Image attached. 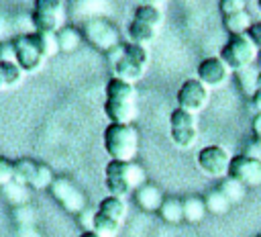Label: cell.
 Returning <instances> with one entry per match:
<instances>
[{
	"label": "cell",
	"instance_id": "1",
	"mask_svg": "<svg viewBox=\"0 0 261 237\" xmlns=\"http://www.w3.org/2000/svg\"><path fill=\"white\" fill-rule=\"evenodd\" d=\"M14 55L16 63L22 72H37L43 61L59 51L57 35H43V33H22L14 41Z\"/></svg>",
	"mask_w": 261,
	"mask_h": 237
},
{
	"label": "cell",
	"instance_id": "2",
	"mask_svg": "<svg viewBox=\"0 0 261 237\" xmlns=\"http://www.w3.org/2000/svg\"><path fill=\"white\" fill-rule=\"evenodd\" d=\"M104 184L112 196L124 198L126 194H130L139 186L147 184V180H145V172L139 163L110 159L106 163V170H104Z\"/></svg>",
	"mask_w": 261,
	"mask_h": 237
},
{
	"label": "cell",
	"instance_id": "3",
	"mask_svg": "<svg viewBox=\"0 0 261 237\" xmlns=\"http://www.w3.org/2000/svg\"><path fill=\"white\" fill-rule=\"evenodd\" d=\"M104 149L110 159L133 161L139 151V131L133 125L110 123L104 129Z\"/></svg>",
	"mask_w": 261,
	"mask_h": 237
},
{
	"label": "cell",
	"instance_id": "4",
	"mask_svg": "<svg viewBox=\"0 0 261 237\" xmlns=\"http://www.w3.org/2000/svg\"><path fill=\"white\" fill-rule=\"evenodd\" d=\"M257 55H259V45L249 35H230V39L220 49V59L228 65V69L234 72L251 67Z\"/></svg>",
	"mask_w": 261,
	"mask_h": 237
},
{
	"label": "cell",
	"instance_id": "5",
	"mask_svg": "<svg viewBox=\"0 0 261 237\" xmlns=\"http://www.w3.org/2000/svg\"><path fill=\"white\" fill-rule=\"evenodd\" d=\"M230 159H232L230 153L220 145H206L196 155L198 168L208 178H226L228 168H230Z\"/></svg>",
	"mask_w": 261,
	"mask_h": 237
},
{
	"label": "cell",
	"instance_id": "6",
	"mask_svg": "<svg viewBox=\"0 0 261 237\" xmlns=\"http://www.w3.org/2000/svg\"><path fill=\"white\" fill-rule=\"evenodd\" d=\"M49 190L53 198L63 206V210L71 215H80L82 210H86V196L69 178H55Z\"/></svg>",
	"mask_w": 261,
	"mask_h": 237
},
{
	"label": "cell",
	"instance_id": "7",
	"mask_svg": "<svg viewBox=\"0 0 261 237\" xmlns=\"http://www.w3.org/2000/svg\"><path fill=\"white\" fill-rule=\"evenodd\" d=\"M61 20V0H35L33 27L35 33L55 35Z\"/></svg>",
	"mask_w": 261,
	"mask_h": 237
},
{
	"label": "cell",
	"instance_id": "8",
	"mask_svg": "<svg viewBox=\"0 0 261 237\" xmlns=\"http://www.w3.org/2000/svg\"><path fill=\"white\" fill-rule=\"evenodd\" d=\"M208 104V88L198 80V78H192V80H186L179 90H177V106L196 114L200 110H204Z\"/></svg>",
	"mask_w": 261,
	"mask_h": 237
},
{
	"label": "cell",
	"instance_id": "9",
	"mask_svg": "<svg viewBox=\"0 0 261 237\" xmlns=\"http://www.w3.org/2000/svg\"><path fill=\"white\" fill-rule=\"evenodd\" d=\"M228 178L241 182L247 188H255L261 186V161L255 157H249L245 153L234 155L230 159V168H228Z\"/></svg>",
	"mask_w": 261,
	"mask_h": 237
},
{
	"label": "cell",
	"instance_id": "10",
	"mask_svg": "<svg viewBox=\"0 0 261 237\" xmlns=\"http://www.w3.org/2000/svg\"><path fill=\"white\" fill-rule=\"evenodd\" d=\"M84 35H86V39L92 45H96L98 49H102L106 53L118 45V33H116V29L108 20H102V18L88 20L86 27H84Z\"/></svg>",
	"mask_w": 261,
	"mask_h": 237
},
{
	"label": "cell",
	"instance_id": "11",
	"mask_svg": "<svg viewBox=\"0 0 261 237\" xmlns=\"http://www.w3.org/2000/svg\"><path fill=\"white\" fill-rule=\"evenodd\" d=\"M228 65L220 57H206L198 63L196 76L206 88H218L228 80Z\"/></svg>",
	"mask_w": 261,
	"mask_h": 237
},
{
	"label": "cell",
	"instance_id": "12",
	"mask_svg": "<svg viewBox=\"0 0 261 237\" xmlns=\"http://www.w3.org/2000/svg\"><path fill=\"white\" fill-rule=\"evenodd\" d=\"M104 112L110 118V123L118 125H133L137 116V102H118V100H106Z\"/></svg>",
	"mask_w": 261,
	"mask_h": 237
},
{
	"label": "cell",
	"instance_id": "13",
	"mask_svg": "<svg viewBox=\"0 0 261 237\" xmlns=\"http://www.w3.org/2000/svg\"><path fill=\"white\" fill-rule=\"evenodd\" d=\"M135 200H137V204L143 208V210H147V212H153V210H159L161 208V204H163V194H161V190L155 186V184H143V186H139L137 190H135Z\"/></svg>",
	"mask_w": 261,
	"mask_h": 237
},
{
	"label": "cell",
	"instance_id": "14",
	"mask_svg": "<svg viewBox=\"0 0 261 237\" xmlns=\"http://www.w3.org/2000/svg\"><path fill=\"white\" fill-rule=\"evenodd\" d=\"M137 90L130 82H124L120 78H112L106 84V100H118V102H135Z\"/></svg>",
	"mask_w": 261,
	"mask_h": 237
},
{
	"label": "cell",
	"instance_id": "15",
	"mask_svg": "<svg viewBox=\"0 0 261 237\" xmlns=\"http://www.w3.org/2000/svg\"><path fill=\"white\" fill-rule=\"evenodd\" d=\"M98 212L104 215V217H108V219H114L116 223H122L124 217H126V202L120 196L108 194L106 198H102L98 202Z\"/></svg>",
	"mask_w": 261,
	"mask_h": 237
},
{
	"label": "cell",
	"instance_id": "16",
	"mask_svg": "<svg viewBox=\"0 0 261 237\" xmlns=\"http://www.w3.org/2000/svg\"><path fill=\"white\" fill-rule=\"evenodd\" d=\"M114 74H116V78H120V80H124V82L135 84L137 80H141V78H143V74H145V65L135 63V61H133V59H128V57L124 55V51H122V57L114 63Z\"/></svg>",
	"mask_w": 261,
	"mask_h": 237
},
{
	"label": "cell",
	"instance_id": "17",
	"mask_svg": "<svg viewBox=\"0 0 261 237\" xmlns=\"http://www.w3.org/2000/svg\"><path fill=\"white\" fill-rule=\"evenodd\" d=\"M253 18L247 10L234 12V14H226L222 16V27L230 33V35H247V31L251 29Z\"/></svg>",
	"mask_w": 261,
	"mask_h": 237
},
{
	"label": "cell",
	"instance_id": "18",
	"mask_svg": "<svg viewBox=\"0 0 261 237\" xmlns=\"http://www.w3.org/2000/svg\"><path fill=\"white\" fill-rule=\"evenodd\" d=\"M181 204H184V221H188V223H200L204 219V215L208 212L204 198H200V196H188L181 200Z\"/></svg>",
	"mask_w": 261,
	"mask_h": 237
},
{
	"label": "cell",
	"instance_id": "19",
	"mask_svg": "<svg viewBox=\"0 0 261 237\" xmlns=\"http://www.w3.org/2000/svg\"><path fill=\"white\" fill-rule=\"evenodd\" d=\"M37 161L31 157H20L14 161V182L22 184V186H31L33 176L37 172Z\"/></svg>",
	"mask_w": 261,
	"mask_h": 237
},
{
	"label": "cell",
	"instance_id": "20",
	"mask_svg": "<svg viewBox=\"0 0 261 237\" xmlns=\"http://www.w3.org/2000/svg\"><path fill=\"white\" fill-rule=\"evenodd\" d=\"M204 204H206V210L212 212V215H224V212H228L230 206H232V202L224 196V192H222L220 188L208 192V194L204 196Z\"/></svg>",
	"mask_w": 261,
	"mask_h": 237
},
{
	"label": "cell",
	"instance_id": "21",
	"mask_svg": "<svg viewBox=\"0 0 261 237\" xmlns=\"http://www.w3.org/2000/svg\"><path fill=\"white\" fill-rule=\"evenodd\" d=\"M159 215L165 223L169 225H177L184 221V204L179 198H165L161 208H159Z\"/></svg>",
	"mask_w": 261,
	"mask_h": 237
},
{
	"label": "cell",
	"instance_id": "22",
	"mask_svg": "<svg viewBox=\"0 0 261 237\" xmlns=\"http://www.w3.org/2000/svg\"><path fill=\"white\" fill-rule=\"evenodd\" d=\"M128 37H130V43H137V45H145L149 41H153L155 37V27L147 25V22H141V20H133L128 25Z\"/></svg>",
	"mask_w": 261,
	"mask_h": 237
},
{
	"label": "cell",
	"instance_id": "23",
	"mask_svg": "<svg viewBox=\"0 0 261 237\" xmlns=\"http://www.w3.org/2000/svg\"><path fill=\"white\" fill-rule=\"evenodd\" d=\"M118 229H120V223H116L114 219H108V217H104V215H100V212L96 210L92 231H94L98 237H116V235H118Z\"/></svg>",
	"mask_w": 261,
	"mask_h": 237
},
{
	"label": "cell",
	"instance_id": "24",
	"mask_svg": "<svg viewBox=\"0 0 261 237\" xmlns=\"http://www.w3.org/2000/svg\"><path fill=\"white\" fill-rule=\"evenodd\" d=\"M169 135H171V141L181 149H190L198 141V129L196 127H175L169 131Z\"/></svg>",
	"mask_w": 261,
	"mask_h": 237
},
{
	"label": "cell",
	"instance_id": "25",
	"mask_svg": "<svg viewBox=\"0 0 261 237\" xmlns=\"http://www.w3.org/2000/svg\"><path fill=\"white\" fill-rule=\"evenodd\" d=\"M55 35H57L59 51H73V49L80 45V41H82L80 31L73 29V27H63V29H59Z\"/></svg>",
	"mask_w": 261,
	"mask_h": 237
},
{
	"label": "cell",
	"instance_id": "26",
	"mask_svg": "<svg viewBox=\"0 0 261 237\" xmlns=\"http://www.w3.org/2000/svg\"><path fill=\"white\" fill-rule=\"evenodd\" d=\"M2 192H4L6 200L12 202L14 206H22V204H27V200H29L27 186H22V184H18V182H10V184L2 186Z\"/></svg>",
	"mask_w": 261,
	"mask_h": 237
},
{
	"label": "cell",
	"instance_id": "27",
	"mask_svg": "<svg viewBox=\"0 0 261 237\" xmlns=\"http://www.w3.org/2000/svg\"><path fill=\"white\" fill-rule=\"evenodd\" d=\"M53 180H55L53 170H51L47 163H39V165H37V172H35V176H33L31 186H33L35 190H47V188H51Z\"/></svg>",
	"mask_w": 261,
	"mask_h": 237
},
{
	"label": "cell",
	"instance_id": "28",
	"mask_svg": "<svg viewBox=\"0 0 261 237\" xmlns=\"http://www.w3.org/2000/svg\"><path fill=\"white\" fill-rule=\"evenodd\" d=\"M220 190L224 192V196L234 204V202H241L243 198H245V194H247V186H243L241 182H237V180H232V178H224V182L220 184Z\"/></svg>",
	"mask_w": 261,
	"mask_h": 237
},
{
	"label": "cell",
	"instance_id": "29",
	"mask_svg": "<svg viewBox=\"0 0 261 237\" xmlns=\"http://www.w3.org/2000/svg\"><path fill=\"white\" fill-rule=\"evenodd\" d=\"M135 20H141V22H147L151 27H157L161 22V10L157 6H151V4H141L135 10Z\"/></svg>",
	"mask_w": 261,
	"mask_h": 237
},
{
	"label": "cell",
	"instance_id": "30",
	"mask_svg": "<svg viewBox=\"0 0 261 237\" xmlns=\"http://www.w3.org/2000/svg\"><path fill=\"white\" fill-rule=\"evenodd\" d=\"M0 67H2V82L8 88L10 86H16L20 82L22 74H24L16 61H0Z\"/></svg>",
	"mask_w": 261,
	"mask_h": 237
},
{
	"label": "cell",
	"instance_id": "31",
	"mask_svg": "<svg viewBox=\"0 0 261 237\" xmlns=\"http://www.w3.org/2000/svg\"><path fill=\"white\" fill-rule=\"evenodd\" d=\"M169 127L171 129H175V127H196V114H192V112H188V110L177 106L169 114Z\"/></svg>",
	"mask_w": 261,
	"mask_h": 237
},
{
	"label": "cell",
	"instance_id": "32",
	"mask_svg": "<svg viewBox=\"0 0 261 237\" xmlns=\"http://www.w3.org/2000/svg\"><path fill=\"white\" fill-rule=\"evenodd\" d=\"M237 78H239L241 88H243V92H245L247 96H253V94L257 92V74H255L251 67L237 72Z\"/></svg>",
	"mask_w": 261,
	"mask_h": 237
},
{
	"label": "cell",
	"instance_id": "33",
	"mask_svg": "<svg viewBox=\"0 0 261 237\" xmlns=\"http://www.w3.org/2000/svg\"><path fill=\"white\" fill-rule=\"evenodd\" d=\"M124 55H126L128 59H133L135 63H141V65H147V61H149L147 49H145L143 45H137V43L124 45Z\"/></svg>",
	"mask_w": 261,
	"mask_h": 237
},
{
	"label": "cell",
	"instance_id": "34",
	"mask_svg": "<svg viewBox=\"0 0 261 237\" xmlns=\"http://www.w3.org/2000/svg\"><path fill=\"white\" fill-rule=\"evenodd\" d=\"M14 182V161L0 155V186Z\"/></svg>",
	"mask_w": 261,
	"mask_h": 237
},
{
	"label": "cell",
	"instance_id": "35",
	"mask_svg": "<svg viewBox=\"0 0 261 237\" xmlns=\"http://www.w3.org/2000/svg\"><path fill=\"white\" fill-rule=\"evenodd\" d=\"M218 6H220L222 16H226V14H234V12L247 10V0H220Z\"/></svg>",
	"mask_w": 261,
	"mask_h": 237
},
{
	"label": "cell",
	"instance_id": "36",
	"mask_svg": "<svg viewBox=\"0 0 261 237\" xmlns=\"http://www.w3.org/2000/svg\"><path fill=\"white\" fill-rule=\"evenodd\" d=\"M94 215H96V212H90V210H82V212H80V217H82V221H80V223L84 225V229H86V231H92Z\"/></svg>",
	"mask_w": 261,
	"mask_h": 237
},
{
	"label": "cell",
	"instance_id": "37",
	"mask_svg": "<svg viewBox=\"0 0 261 237\" xmlns=\"http://www.w3.org/2000/svg\"><path fill=\"white\" fill-rule=\"evenodd\" d=\"M251 131H253V139H261V112H257L251 121Z\"/></svg>",
	"mask_w": 261,
	"mask_h": 237
},
{
	"label": "cell",
	"instance_id": "38",
	"mask_svg": "<svg viewBox=\"0 0 261 237\" xmlns=\"http://www.w3.org/2000/svg\"><path fill=\"white\" fill-rule=\"evenodd\" d=\"M251 104H253V108H255V114L261 112V90H257V92L251 96Z\"/></svg>",
	"mask_w": 261,
	"mask_h": 237
},
{
	"label": "cell",
	"instance_id": "39",
	"mask_svg": "<svg viewBox=\"0 0 261 237\" xmlns=\"http://www.w3.org/2000/svg\"><path fill=\"white\" fill-rule=\"evenodd\" d=\"M8 29H10L8 20H6L4 16H0V39H4V37L8 35Z\"/></svg>",
	"mask_w": 261,
	"mask_h": 237
},
{
	"label": "cell",
	"instance_id": "40",
	"mask_svg": "<svg viewBox=\"0 0 261 237\" xmlns=\"http://www.w3.org/2000/svg\"><path fill=\"white\" fill-rule=\"evenodd\" d=\"M159 2H163V0H143V4H151V6H157Z\"/></svg>",
	"mask_w": 261,
	"mask_h": 237
},
{
	"label": "cell",
	"instance_id": "41",
	"mask_svg": "<svg viewBox=\"0 0 261 237\" xmlns=\"http://www.w3.org/2000/svg\"><path fill=\"white\" fill-rule=\"evenodd\" d=\"M80 237H98V235H96L94 231H84V233H82Z\"/></svg>",
	"mask_w": 261,
	"mask_h": 237
},
{
	"label": "cell",
	"instance_id": "42",
	"mask_svg": "<svg viewBox=\"0 0 261 237\" xmlns=\"http://www.w3.org/2000/svg\"><path fill=\"white\" fill-rule=\"evenodd\" d=\"M257 90H261V72L257 74Z\"/></svg>",
	"mask_w": 261,
	"mask_h": 237
},
{
	"label": "cell",
	"instance_id": "43",
	"mask_svg": "<svg viewBox=\"0 0 261 237\" xmlns=\"http://www.w3.org/2000/svg\"><path fill=\"white\" fill-rule=\"evenodd\" d=\"M0 88H4V82H2V67H0Z\"/></svg>",
	"mask_w": 261,
	"mask_h": 237
},
{
	"label": "cell",
	"instance_id": "44",
	"mask_svg": "<svg viewBox=\"0 0 261 237\" xmlns=\"http://www.w3.org/2000/svg\"><path fill=\"white\" fill-rule=\"evenodd\" d=\"M253 141H255V143H257V145L261 147V139H253Z\"/></svg>",
	"mask_w": 261,
	"mask_h": 237
},
{
	"label": "cell",
	"instance_id": "45",
	"mask_svg": "<svg viewBox=\"0 0 261 237\" xmlns=\"http://www.w3.org/2000/svg\"><path fill=\"white\" fill-rule=\"evenodd\" d=\"M257 59H259V63H261V47H259V55H257Z\"/></svg>",
	"mask_w": 261,
	"mask_h": 237
},
{
	"label": "cell",
	"instance_id": "46",
	"mask_svg": "<svg viewBox=\"0 0 261 237\" xmlns=\"http://www.w3.org/2000/svg\"><path fill=\"white\" fill-rule=\"evenodd\" d=\"M257 4H259V10H261V0H257Z\"/></svg>",
	"mask_w": 261,
	"mask_h": 237
},
{
	"label": "cell",
	"instance_id": "47",
	"mask_svg": "<svg viewBox=\"0 0 261 237\" xmlns=\"http://www.w3.org/2000/svg\"><path fill=\"white\" fill-rule=\"evenodd\" d=\"M257 237H261V235H257Z\"/></svg>",
	"mask_w": 261,
	"mask_h": 237
}]
</instances>
